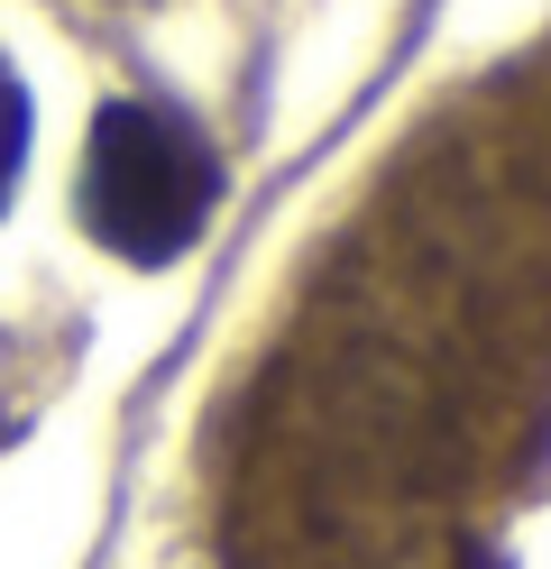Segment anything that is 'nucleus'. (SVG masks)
Returning a JSON list of instances; mask_svg holds the SVG:
<instances>
[{"label": "nucleus", "mask_w": 551, "mask_h": 569, "mask_svg": "<svg viewBox=\"0 0 551 569\" xmlns=\"http://www.w3.org/2000/svg\"><path fill=\"white\" fill-rule=\"evenodd\" d=\"M220 202V148L166 101H110L83 148V230L129 267H166Z\"/></svg>", "instance_id": "obj_1"}, {"label": "nucleus", "mask_w": 551, "mask_h": 569, "mask_svg": "<svg viewBox=\"0 0 551 569\" xmlns=\"http://www.w3.org/2000/svg\"><path fill=\"white\" fill-rule=\"evenodd\" d=\"M28 83H19V64L0 56V211H10V193H19V174H28Z\"/></svg>", "instance_id": "obj_2"}]
</instances>
